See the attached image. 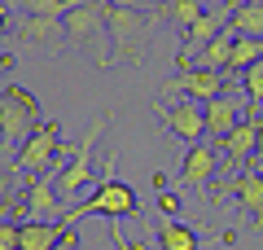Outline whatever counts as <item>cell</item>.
I'll use <instances>...</instances> for the list:
<instances>
[{
    "mask_svg": "<svg viewBox=\"0 0 263 250\" xmlns=\"http://www.w3.org/2000/svg\"><path fill=\"white\" fill-rule=\"evenodd\" d=\"M40 123L44 119H40L35 93H27L22 83H5V97H0V149H5V167H13V158L35 136Z\"/></svg>",
    "mask_w": 263,
    "mask_h": 250,
    "instance_id": "obj_1",
    "label": "cell"
},
{
    "mask_svg": "<svg viewBox=\"0 0 263 250\" xmlns=\"http://www.w3.org/2000/svg\"><path fill=\"white\" fill-rule=\"evenodd\" d=\"M154 9H114L110 5V48H105L101 66H145V40L154 27Z\"/></svg>",
    "mask_w": 263,
    "mask_h": 250,
    "instance_id": "obj_2",
    "label": "cell"
},
{
    "mask_svg": "<svg viewBox=\"0 0 263 250\" xmlns=\"http://www.w3.org/2000/svg\"><path fill=\"white\" fill-rule=\"evenodd\" d=\"M88 215H105V220H123V215H141V202H136V193H132L123 180H114V149L101 158V185L88 193V202H79L75 211H70V228L75 224H84Z\"/></svg>",
    "mask_w": 263,
    "mask_h": 250,
    "instance_id": "obj_3",
    "label": "cell"
},
{
    "mask_svg": "<svg viewBox=\"0 0 263 250\" xmlns=\"http://www.w3.org/2000/svg\"><path fill=\"white\" fill-rule=\"evenodd\" d=\"M105 128H110V119H105V114H97V119L88 123V132L79 136L75 163H70L62 176H57V193H62V202H66V206H70V202H75V198L84 193L88 185H92V171H101V167L92 163V149L101 145V132H105ZM70 211H75V206H70Z\"/></svg>",
    "mask_w": 263,
    "mask_h": 250,
    "instance_id": "obj_4",
    "label": "cell"
},
{
    "mask_svg": "<svg viewBox=\"0 0 263 250\" xmlns=\"http://www.w3.org/2000/svg\"><path fill=\"white\" fill-rule=\"evenodd\" d=\"M62 123L57 119H44L35 128V136L27 140V145H22V154L13 158V167L9 171H18L22 180H40V176H48V171H53V163H57V154H62Z\"/></svg>",
    "mask_w": 263,
    "mask_h": 250,
    "instance_id": "obj_5",
    "label": "cell"
},
{
    "mask_svg": "<svg viewBox=\"0 0 263 250\" xmlns=\"http://www.w3.org/2000/svg\"><path fill=\"white\" fill-rule=\"evenodd\" d=\"M233 93V75L228 70H202V66H193V70H176L167 83L158 88V97H189V101H215V97Z\"/></svg>",
    "mask_w": 263,
    "mask_h": 250,
    "instance_id": "obj_6",
    "label": "cell"
},
{
    "mask_svg": "<svg viewBox=\"0 0 263 250\" xmlns=\"http://www.w3.org/2000/svg\"><path fill=\"white\" fill-rule=\"evenodd\" d=\"M9 44L40 48V53H62L66 44V18H40V13H18L9 22Z\"/></svg>",
    "mask_w": 263,
    "mask_h": 250,
    "instance_id": "obj_7",
    "label": "cell"
},
{
    "mask_svg": "<svg viewBox=\"0 0 263 250\" xmlns=\"http://www.w3.org/2000/svg\"><path fill=\"white\" fill-rule=\"evenodd\" d=\"M224 27H233V5H219V9H206V13H202V18L184 31V44H180V53H176V66H180V70H193V62L219 40V31H224Z\"/></svg>",
    "mask_w": 263,
    "mask_h": 250,
    "instance_id": "obj_8",
    "label": "cell"
},
{
    "mask_svg": "<svg viewBox=\"0 0 263 250\" xmlns=\"http://www.w3.org/2000/svg\"><path fill=\"white\" fill-rule=\"evenodd\" d=\"M101 35H110V0H79L66 13V44L88 48L101 44Z\"/></svg>",
    "mask_w": 263,
    "mask_h": 250,
    "instance_id": "obj_9",
    "label": "cell"
},
{
    "mask_svg": "<svg viewBox=\"0 0 263 250\" xmlns=\"http://www.w3.org/2000/svg\"><path fill=\"white\" fill-rule=\"evenodd\" d=\"M154 114H158L162 123L171 128V136H180L184 145H197V140H206V105L202 101H176V105H167V101H154Z\"/></svg>",
    "mask_w": 263,
    "mask_h": 250,
    "instance_id": "obj_10",
    "label": "cell"
},
{
    "mask_svg": "<svg viewBox=\"0 0 263 250\" xmlns=\"http://www.w3.org/2000/svg\"><path fill=\"white\" fill-rule=\"evenodd\" d=\"M259 128H263V119L259 114H250V119L241 123V128L233 132V136L219 145V158H224V171H250L254 167V149H259Z\"/></svg>",
    "mask_w": 263,
    "mask_h": 250,
    "instance_id": "obj_11",
    "label": "cell"
},
{
    "mask_svg": "<svg viewBox=\"0 0 263 250\" xmlns=\"http://www.w3.org/2000/svg\"><path fill=\"white\" fill-rule=\"evenodd\" d=\"M246 110H254V105H250V101H237L233 93H224V97H215V101H206V140H219V145H224V140L233 136L246 119H250Z\"/></svg>",
    "mask_w": 263,
    "mask_h": 250,
    "instance_id": "obj_12",
    "label": "cell"
},
{
    "mask_svg": "<svg viewBox=\"0 0 263 250\" xmlns=\"http://www.w3.org/2000/svg\"><path fill=\"white\" fill-rule=\"evenodd\" d=\"M219 149L211 145V140H197V145H189V154H184V163H180V180H184L189 189H206L211 185V176L219 171Z\"/></svg>",
    "mask_w": 263,
    "mask_h": 250,
    "instance_id": "obj_13",
    "label": "cell"
},
{
    "mask_svg": "<svg viewBox=\"0 0 263 250\" xmlns=\"http://www.w3.org/2000/svg\"><path fill=\"white\" fill-rule=\"evenodd\" d=\"M66 228L70 224H62V220H22L18 224V233H22L18 250H57V241L66 237Z\"/></svg>",
    "mask_w": 263,
    "mask_h": 250,
    "instance_id": "obj_14",
    "label": "cell"
},
{
    "mask_svg": "<svg viewBox=\"0 0 263 250\" xmlns=\"http://www.w3.org/2000/svg\"><path fill=\"white\" fill-rule=\"evenodd\" d=\"M202 13H206V0H158V5H154V18H158L162 27L180 31V35H184Z\"/></svg>",
    "mask_w": 263,
    "mask_h": 250,
    "instance_id": "obj_15",
    "label": "cell"
},
{
    "mask_svg": "<svg viewBox=\"0 0 263 250\" xmlns=\"http://www.w3.org/2000/svg\"><path fill=\"white\" fill-rule=\"evenodd\" d=\"M228 189H233V198L246 206V211H254L263 220V171H254V167H250V171H241V176L228 180Z\"/></svg>",
    "mask_w": 263,
    "mask_h": 250,
    "instance_id": "obj_16",
    "label": "cell"
},
{
    "mask_svg": "<svg viewBox=\"0 0 263 250\" xmlns=\"http://www.w3.org/2000/svg\"><path fill=\"white\" fill-rule=\"evenodd\" d=\"M154 241H158V250H202L197 233H193V228H184V224H176V220H158V228H154Z\"/></svg>",
    "mask_w": 263,
    "mask_h": 250,
    "instance_id": "obj_17",
    "label": "cell"
},
{
    "mask_svg": "<svg viewBox=\"0 0 263 250\" xmlns=\"http://www.w3.org/2000/svg\"><path fill=\"white\" fill-rule=\"evenodd\" d=\"M233 44H237V31L224 27V31H219V40L197 57L193 66H202V70H228V66H233Z\"/></svg>",
    "mask_w": 263,
    "mask_h": 250,
    "instance_id": "obj_18",
    "label": "cell"
},
{
    "mask_svg": "<svg viewBox=\"0 0 263 250\" xmlns=\"http://www.w3.org/2000/svg\"><path fill=\"white\" fill-rule=\"evenodd\" d=\"M233 31L263 40V5H233Z\"/></svg>",
    "mask_w": 263,
    "mask_h": 250,
    "instance_id": "obj_19",
    "label": "cell"
},
{
    "mask_svg": "<svg viewBox=\"0 0 263 250\" xmlns=\"http://www.w3.org/2000/svg\"><path fill=\"white\" fill-rule=\"evenodd\" d=\"M254 62H263V40L237 35V44H233V66H228V75H233V70H250Z\"/></svg>",
    "mask_w": 263,
    "mask_h": 250,
    "instance_id": "obj_20",
    "label": "cell"
},
{
    "mask_svg": "<svg viewBox=\"0 0 263 250\" xmlns=\"http://www.w3.org/2000/svg\"><path fill=\"white\" fill-rule=\"evenodd\" d=\"M79 0H22V13H40V18H66Z\"/></svg>",
    "mask_w": 263,
    "mask_h": 250,
    "instance_id": "obj_21",
    "label": "cell"
},
{
    "mask_svg": "<svg viewBox=\"0 0 263 250\" xmlns=\"http://www.w3.org/2000/svg\"><path fill=\"white\" fill-rule=\"evenodd\" d=\"M241 93L250 105H263V62H254L250 70H241Z\"/></svg>",
    "mask_w": 263,
    "mask_h": 250,
    "instance_id": "obj_22",
    "label": "cell"
},
{
    "mask_svg": "<svg viewBox=\"0 0 263 250\" xmlns=\"http://www.w3.org/2000/svg\"><path fill=\"white\" fill-rule=\"evenodd\" d=\"M18 241H22L18 224H13V220H5V224H0V250H18Z\"/></svg>",
    "mask_w": 263,
    "mask_h": 250,
    "instance_id": "obj_23",
    "label": "cell"
},
{
    "mask_svg": "<svg viewBox=\"0 0 263 250\" xmlns=\"http://www.w3.org/2000/svg\"><path fill=\"white\" fill-rule=\"evenodd\" d=\"M110 237H114V246H119V250H136V246H132L127 237H123V228H119V220H110Z\"/></svg>",
    "mask_w": 263,
    "mask_h": 250,
    "instance_id": "obj_24",
    "label": "cell"
},
{
    "mask_svg": "<svg viewBox=\"0 0 263 250\" xmlns=\"http://www.w3.org/2000/svg\"><path fill=\"white\" fill-rule=\"evenodd\" d=\"M75 246H79V233H75V228H66V237L57 241V250H75Z\"/></svg>",
    "mask_w": 263,
    "mask_h": 250,
    "instance_id": "obj_25",
    "label": "cell"
},
{
    "mask_svg": "<svg viewBox=\"0 0 263 250\" xmlns=\"http://www.w3.org/2000/svg\"><path fill=\"white\" fill-rule=\"evenodd\" d=\"M114 9H145V5H149V0H110Z\"/></svg>",
    "mask_w": 263,
    "mask_h": 250,
    "instance_id": "obj_26",
    "label": "cell"
},
{
    "mask_svg": "<svg viewBox=\"0 0 263 250\" xmlns=\"http://www.w3.org/2000/svg\"><path fill=\"white\" fill-rule=\"evenodd\" d=\"M254 167H263V128H259V149H254Z\"/></svg>",
    "mask_w": 263,
    "mask_h": 250,
    "instance_id": "obj_27",
    "label": "cell"
},
{
    "mask_svg": "<svg viewBox=\"0 0 263 250\" xmlns=\"http://www.w3.org/2000/svg\"><path fill=\"white\" fill-rule=\"evenodd\" d=\"M233 5H263V0H233Z\"/></svg>",
    "mask_w": 263,
    "mask_h": 250,
    "instance_id": "obj_28",
    "label": "cell"
},
{
    "mask_svg": "<svg viewBox=\"0 0 263 250\" xmlns=\"http://www.w3.org/2000/svg\"><path fill=\"white\" fill-rule=\"evenodd\" d=\"M154 5H158V0H154Z\"/></svg>",
    "mask_w": 263,
    "mask_h": 250,
    "instance_id": "obj_29",
    "label": "cell"
}]
</instances>
